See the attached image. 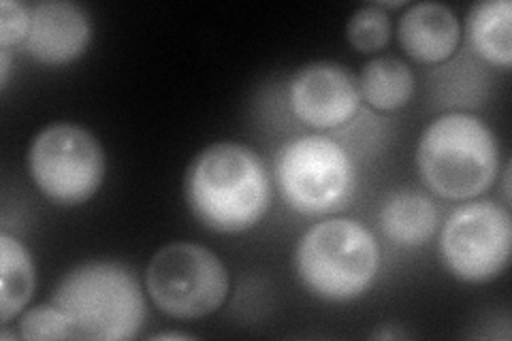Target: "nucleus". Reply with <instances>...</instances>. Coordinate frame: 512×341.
<instances>
[{"mask_svg": "<svg viewBox=\"0 0 512 341\" xmlns=\"http://www.w3.org/2000/svg\"><path fill=\"white\" fill-rule=\"evenodd\" d=\"M186 201L205 229L224 235L246 233L269 209V173L259 154L246 145L214 143L190 162Z\"/></svg>", "mask_w": 512, "mask_h": 341, "instance_id": "f257e3e1", "label": "nucleus"}, {"mask_svg": "<svg viewBox=\"0 0 512 341\" xmlns=\"http://www.w3.org/2000/svg\"><path fill=\"white\" fill-rule=\"evenodd\" d=\"M54 305L67 314L73 339L126 341L146 322V299L133 271L111 261L71 269L54 292Z\"/></svg>", "mask_w": 512, "mask_h": 341, "instance_id": "f03ea898", "label": "nucleus"}, {"mask_svg": "<svg viewBox=\"0 0 512 341\" xmlns=\"http://www.w3.org/2000/svg\"><path fill=\"white\" fill-rule=\"evenodd\" d=\"M421 180L444 199H474L500 169V148L491 128L470 113H446L431 122L416 148Z\"/></svg>", "mask_w": 512, "mask_h": 341, "instance_id": "7ed1b4c3", "label": "nucleus"}, {"mask_svg": "<svg viewBox=\"0 0 512 341\" xmlns=\"http://www.w3.org/2000/svg\"><path fill=\"white\" fill-rule=\"evenodd\" d=\"M295 267L301 284L325 301L365 295L380 267L372 231L357 220L331 218L314 224L297 243Z\"/></svg>", "mask_w": 512, "mask_h": 341, "instance_id": "20e7f679", "label": "nucleus"}, {"mask_svg": "<svg viewBox=\"0 0 512 341\" xmlns=\"http://www.w3.org/2000/svg\"><path fill=\"white\" fill-rule=\"evenodd\" d=\"M146 286L160 312L178 320H197L214 314L227 301L229 271L212 250L175 241L152 256Z\"/></svg>", "mask_w": 512, "mask_h": 341, "instance_id": "39448f33", "label": "nucleus"}, {"mask_svg": "<svg viewBox=\"0 0 512 341\" xmlns=\"http://www.w3.org/2000/svg\"><path fill=\"white\" fill-rule=\"evenodd\" d=\"M284 201L299 214L323 216L344 207L355 188V169L338 141L306 135L286 143L276 160Z\"/></svg>", "mask_w": 512, "mask_h": 341, "instance_id": "423d86ee", "label": "nucleus"}, {"mask_svg": "<svg viewBox=\"0 0 512 341\" xmlns=\"http://www.w3.org/2000/svg\"><path fill=\"white\" fill-rule=\"evenodd\" d=\"M32 182L60 205L90 201L105 177V152L84 126L58 122L43 128L28 150Z\"/></svg>", "mask_w": 512, "mask_h": 341, "instance_id": "0eeeda50", "label": "nucleus"}, {"mask_svg": "<svg viewBox=\"0 0 512 341\" xmlns=\"http://www.w3.org/2000/svg\"><path fill=\"white\" fill-rule=\"evenodd\" d=\"M512 218L504 205L474 201L455 209L440 237V256L457 280L483 284L510 263Z\"/></svg>", "mask_w": 512, "mask_h": 341, "instance_id": "6e6552de", "label": "nucleus"}, {"mask_svg": "<svg viewBox=\"0 0 512 341\" xmlns=\"http://www.w3.org/2000/svg\"><path fill=\"white\" fill-rule=\"evenodd\" d=\"M288 101L303 124L325 131L338 128L359 109V81L338 62H310L293 75Z\"/></svg>", "mask_w": 512, "mask_h": 341, "instance_id": "1a4fd4ad", "label": "nucleus"}, {"mask_svg": "<svg viewBox=\"0 0 512 341\" xmlns=\"http://www.w3.org/2000/svg\"><path fill=\"white\" fill-rule=\"evenodd\" d=\"M92 39L88 13L69 0H43L30 9L26 52L43 64H69L86 52Z\"/></svg>", "mask_w": 512, "mask_h": 341, "instance_id": "9d476101", "label": "nucleus"}, {"mask_svg": "<svg viewBox=\"0 0 512 341\" xmlns=\"http://www.w3.org/2000/svg\"><path fill=\"white\" fill-rule=\"evenodd\" d=\"M397 37L408 56L423 64H436L453 56L461 28L457 15L446 5L419 3L399 18Z\"/></svg>", "mask_w": 512, "mask_h": 341, "instance_id": "9b49d317", "label": "nucleus"}, {"mask_svg": "<svg viewBox=\"0 0 512 341\" xmlns=\"http://www.w3.org/2000/svg\"><path fill=\"white\" fill-rule=\"evenodd\" d=\"M382 233L397 246H423L436 233L438 211L431 199L416 190H399L380 211Z\"/></svg>", "mask_w": 512, "mask_h": 341, "instance_id": "f8f14e48", "label": "nucleus"}, {"mask_svg": "<svg viewBox=\"0 0 512 341\" xmlns=\"http://www.w3.org/2000/svg\"><path fill=\"white\" fill-rule=\"evenodd\" d=\"M468 39L472 50L493 67L508 69L512 62V5L510 0H485L470 9Z\"/></svg>", "mask_w": 512, "mask_h": 341, "instance_id": "ddd939ff", "label": "nucleus"}, {"mask_svg": "<svg viewBox=\"0 0 512 341\" xmlns=\"http://www.w3.org/2000/svg\"><path fill=\"white\" fill-rule=\"evenodd\" d=\"M359 92L361 99L378 111L402 109L414 94V75L404 60L380 56L363 67Z\"/></svg>", "mask_w": 512, "mask_h": 341, "instance_id": "4468645a", "label": "nucleus"}, {"mask_svg": "<svg viewBox=\"0 0 512 341\" xmlns=\"http://www.w3.org/2000/svg\"><path fill=\"white\" fill-rule=\"evenodd\" d=\"M35 265L20 239L0 233V320L18 316L35 290Z\"/></svg>", "mask_w": 512, "mask_h": 341, "instance_id": "2eb2a0df", "label": "nucleus"}, {"mask_svg": "<svg viewBox=\"0 0 512 341\" xmlns=\"http://www.w3.org/2000/svg\"><path fill=\"white\" fill-rule=\"evenodd\" d=\"M346 37L355 50L372 54L391 41V18L380 5H367L352 13Z\"/></svg>", "mask_w": 512, "mask_h": 341, "instance_id": "dca6fc26", "label": "nucleus"}, {"mask_svg": "<svg viewBox=\"0 0 512 341\" xmlns=\"http://www.w3.org/2000/svg\"><path fill=\"white\" fill-rule=\"evenodd\" d=\"M20 337L26 341L37 339H73L71 322L58 305H39L28 310L20 320Z\"/></svg>", "mask_w": 512, "mask_h": 341, "instance_id": "f3484780", "label": "nucleus"}, {"mask_svg": "<svg viewBox=\"0 0 512 341\" xmlns=\"http://www.w3.org/2000/svg\"><path fill=\"white\" fill-rule=\"evenodd\" d=\"M30 30V9L20 0L0 3V45L9 50L11 45L24 43Z\"/></svg>", "mask_w": 512, "mask_h": 341, "instance_id": "a211bd4d", "label": "nucleus"}, {"mask_svg": "<svg viewBox=\"0 0 512 341\" xmlns=\"http://www.w3.org/2000/svg\"><path fill=\"white\" fill-rule=\"evenodd\" d=\"M9 79V50L0 52V81H3V88L7 86Z\"/></svg>", "mask_w": 512, "mask_h": 341, "instance_id": "6ab92c4d", "label": "nucleus"}, {"mask_svg": "<svg viewBox=\"0 0 512 341\" xmlns=\"http://www.w3.org/2000/svg\"><path fill=\"white\" fill-rule=\"evenodd\" d=\"M154 339H190V335H182V333H160Z\"/></svg>", "mask_w": 512, "mask_h": 341, "instance_id": "aec40b11", "label": "nucleus"}]
</instances>
